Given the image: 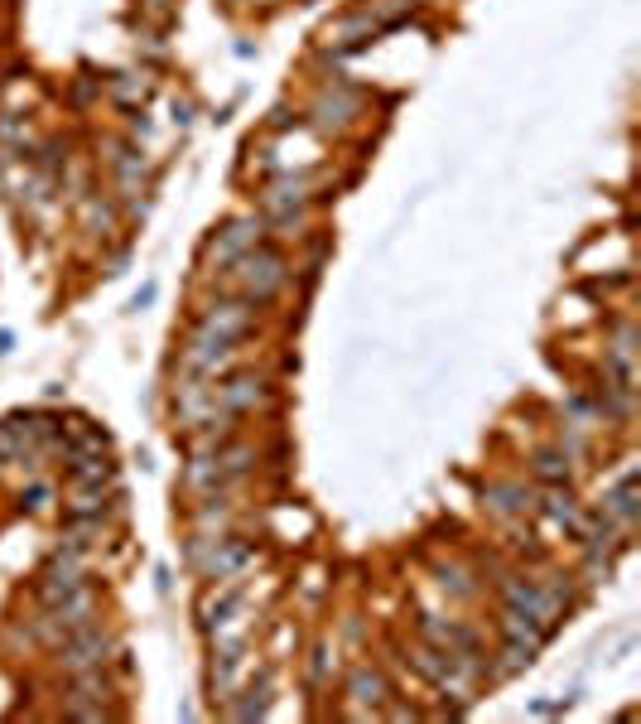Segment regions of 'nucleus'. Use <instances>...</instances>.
I'll use <instances>...</instances> for the list:
<instances>
[{"label":"nucleus","mask_w":641,"mask_h":724,"mask_svg":"<svg viewBox=\"0 0 641 724\" xmlns=\"http://www.w3.org/2000/svg\"><path fill=\"white\" fill-rule=\"evenodd\" d=\"M232 275H237V285H242V300H251V305H271V300L285 290L290 281V271H285V256L275 252V246H251V252H242L232 261Z\"/></svg>","instance_id":"obj_1"},{"label":"nucleus","mask_w":641,"mask_h":724,"mask_svg":"<svg viewBox=\"0 0 641 724\" xmlns=\"http://www.w3.org/2000/svg\"><path fill=\"white\" fill-rule=\"evenodd\" d=\"M112 652H116V638L106 633V628L87 623V628H73V633L59 642V667L73 676V671L106 667V662H112Z\"/></svg>","instance_id":"obj_2"},{"label":"nucleus","mask_w":641,"mask_h":724,"mask_svg":"<svg viewBox=\"0 0 641 724\" xmlns=\"http://www.w3.org/2000/svg\"><path fill=\"white\" fill-rule=\"evenodd\" d=\"M261 232H265L261 218H251V213H246V218H232V222H227V228L208 242V261H218V266H232L237 256L251 252V246L261 242Z\"/></svg>","instance_id":"obj_3"},{"label":"nucleus","mask_w":641,"mask_h":724,"mask_svg":"<svg viewBox=\"0 0 641 724\" xmlns=\"http://www.w3.org/2000/svg\"><path fill=\"white\" fill-rule=\"evenodd\" d=\"M83 585V565H77V550H59L44 570H39V599H44V609L49 604H59L63 595H73V589Z\"/></svg>","instance_id":"obj_4"},{"label":"nucleus","mask_w":641,"mask_h":724,"mask_svg":"<svg viewBox=\"0 0 641 724\" xmlns=\"http://www.w3.org/2000/svg\"><path fill=\"white\" fill-rule=\"evenodd\" d=\"M251 300H218V305H208V309H198V324L193 328H208V334H218V338H242L246 334V324H251Z\"/></svg>","instance_id":"obj_5"},{"label":"nucleus","mask_w":641,"mask_h":724,"mask_svg":"<svg viewBox=\"0 0 641 724\" xmlns=\"http://www.w3.org/2000/svg\"><path fill=\"white\" fill-rule=\"evenodd\" d=\"M353 116H357V97H353V92H347V87H338V92H318V97H314V107H309V122L318 126V130H328V136H333V130H347V126H353Z\"/></svg>","instance_id":"obj_6"},{"label":"nucleus","mask_w":641,"mask_h":724,"mask_svg":"<svg viewBox=\"0 0 641 724\" xmlns=\"http://www.w3.org/2000/svg\"><path fill=\"white\" fill-rule=\"evenodd\" d=\"M265 387H271V381H265V377H256V373H242V377L222 381V387H212V401H218L227 416H242V411H251V406H256V401H265Z\"/></svg>","instance_id":"obj_7"},{"label":"nucleus","mask_w":641,"mask_h":724,"mask_svg":"<svg viewBox=\"0 0 641 724\" xmlns=\"http://www.w3.org/2000/svg\"><path fill=\"white\" fill-rule=\"evenodd\" d=\"M483 507L497 512V517H526V512L536 507V497H530V489H521V483H492L483 493Z\"/></svg>","instance_id":"obj_8"},{"label":"nucleus","mask_w":641,"mask_h":724,"mask_svg":"<svg viewBox=\"0 0 641 724\" xmlns=\"http://www.w3.org/2000/svg\"><path fill=\"white\" fill-rule=\"evenodd\" d=\"M112 479H116V464L106 454H73V469H69L73 489H106Z\"/></svg>","instance_id":"obj_9"},{"label":"nucleus","mask_w":641,"mask_h":724,"mask_svg":"<svg viewBox=\"0 0 641 724\" xmlns=\"http://www.w3.org/2000/svg\"><path fill=\"white\" fill-rule=\"evenodd\" d=\"M347 695H353L357 705H367V715H377V710L386 705V681H381V671H371V667H357L353 676H347Z\"/></svg>","instance_id":"obj_10"},{"label":"nucleus","mask_w":641,"mask_h":724,"mask_svg":"<svg viewBox=\"0 0 641 724\" xmlns=\"http://www.w3.org/2000/svg\"><path fill=\"white\" fill-rule=\"evenodd\" d=\"M569 464L574 459L559 450V444H545V450L530 454V469H536V479H545V483H569V473H574Z\"/></svg>","instance_id":"obj_11"},{"label":"nucleus","mask_w":641,"mask_h":724,"mask_svg":"<svg viewBox=\"0 0 641 724\" xmlns=\"http://www.w3.org/2000/svg\"><path fill=\"white\" fill-rule=\"evenodd\" d=\"M545 517L574 532V522H579V497L569 493V483H550V489H545Z\"/></svg>","instance_id":"obj_12"},{"label":"nucleus","mask_w":641,"mask_h":724,"mask_svg":"<svg viewBox=\"0 0 641 724\" xmlns=\"http://www.w3.org/2000/svg\"><path fill=\"white\" fill-rule=\"evenodd\" d=\"M251 560V550L242 542H212V560H208V575L212 579H227V575H237L242 565Z\"/></svg>","instance_id":"obj_13"},{"label":"nucleus","mask_w":641,"mask_h":724,"mask_svg":"<svg viewBox=\"0 0 641 724\" xmlns=\"http://www.w3.org/2000/svg\"><path fill=\"white\" fill-rule=\"evenodd\" d=\"M83 222H87V232H97V237L112 232V228H116V208H112V199H87Z\"/></svg>","instance_id":"obj_14"},{"label":"nucleus","mask_w":641,"mask_h":724,"mask_svg":"<svg viewBox=\"0 0 641 724\" xmlns=\"http://www.w3.org/2000/svg\"><path fill=\"white\" fill-rule=\"evenodd\" d=\"M265 695H271V676H261V686L246 691V701L232 710V720H261L265 715Z\"/></svg>","instance_id":"obj_15"},{"label":"nucleus","mask_w":641,"mask_h":724,"mask_svg":"<svg viewBox=\"0 0 641 724\" xmlns=\"http://www.w3.org/2000/svg\"><path fill=\"white\" fill-rule=\"evenodd\" d=\"M53 503V483H30V489H20V512H44Z\"/></svg>","instance_id":"obj_16"},{"label":"nucleus","mask_w":641,"mask_h":724,"mask_svg":"<svg viewBox=\"0 0 641 724\" xmlns=\"http://www.w3.org/2000/svg\"><path fill=\"white\" fill-rule=\"evenodd\" d=\"M237 604H242V589H227V595L208 609V628H222V623H232V613H237Z\"/></svg>","instance_id":"obj_17"},{"label":"nucleus","mask_w":641,"mask_h":724,"mask_svg":"<svg viewBox=\"0 0 641 724\" xmlns=\"http://www.w3.org/2000/svg\"><path fill=\"white\" fill-rule=\"evenodd\" d=\"M439 585H444V589H453V595H463V599L473 595V579L463 575L459 565H439Z\"/></svg>","instance_id":"obj_18"},{"label":"nucleus","mask_w":641,"mask_h":724,"mask_svg":"<svg viewBox=\"0 0 641 724\" xmlns=\"http://www.w3.org/2000/svg\"><path fill=\"white\" fill-rule=\"evenodd\" d=\"M145 305H155V281H145L136 290V300H130V309H145Z\"/></svg>","instance_id":"obj_19"},{"label":"nucleus","mask_w":641,"mask_h":724,"mask_svg":"<svg viewBox=\"0 0 641 724\" xmlns=\"http://www.w3.org/2000/svg\"><path fill=\"white\" fill-rule=\"evenodd\" d=\"M10 344H15V334H6V328H0V358L10 353Z\"/></svg>","instance_id":"obj_20"}]
</instances>
